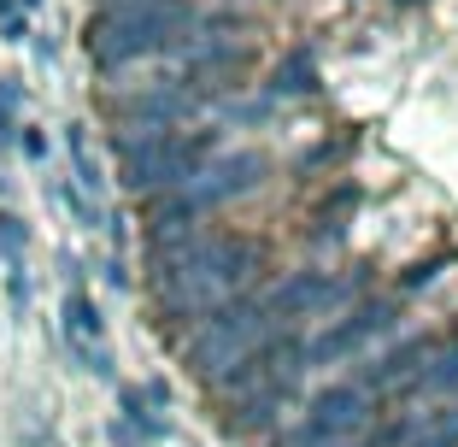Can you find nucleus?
<instances>
[{
    "instance_id": "nucleus-1",
    "label": "nucleus",
    "mask_w": 458,
    "mask_h": 447,
    "mask_svg": "<svg viewBox=\"0 0 458 447\" xmlns=\"http://www.w3.org/2000/svg\"><path fill=\"white\" fill-rule=\"evenodd\" d=\"M270 330H288V324L270 318L265 295H235V300H224L217 312H206L200 324H194V336L182 341V359H189V371L200 383H217L253 341H265Z\"/></svg>"
},
{
    "instance_id": "nucleus-2",
    "label": "nucleus",
    "mask_w": 458,
    "mask_h": 447,
    "mask_svg": "<svg viewBox=\"0 0 458 447\" xmlns=\"http://www.w3.org/2000/svg\"><path fill=\"white\" fill-rule=\"evenodd\" d=\"M377 412H370V394H359L352 383H335L306 407V424L288 435L283 447H341L352 430H370Z\"/></svg>"
},
{
    "instance_id": "nucleus-3",
    "label": "nucleus",
    "mask_w": 458,
    "mask_h": 447,
    "mask_svg": "<svg viewBox=\"0 0 458 447\" xmlns=\"http://www.w3.org/2000/svg\"><path fill=\"white\" fill-rule=\"evenodd\" d=\"M364 283L370 277H352V283H335V277H324V271H294L288 283H276L265 295V306H270V318L276 324H288V318H318V312H335V306H347L352 295H364Z\"/></svg>"
},
{
    "instance_id": "nucleus-4",
    "label": "nucleus",
    "mask_w": 458,
    "mask_h": 447,
    "mask_svg": "<svg viewBox=\"0 0 458 447\" xmlns=\"http://www.w3.org/2000/svg\"><path fill=\"white\" fill-rule=\"evenodd\" d=\"M400 318V300H364L352 318H341V324H329L318 341H306V365H329V359H347V353H359L364 341H377L382 330Z\"/></svg>"
},
{
    "instance_id": "nucleus-5",
    "label": "nucleus",
    "mask_w": 458,
    "mask_h": 447,
    "mask_svg": "<svg viewBox=\"0 0 458 447\" xmlns=\"http://www.w3.org/2000/svg\"><path fill=\"white\" fill-rule=\"evenodd\" d=\"M441 348H446V336H429V330H423V336H405L400 348L377 353L370 365H359V383H352V389H359V394H370V389H400V383H411Z\"/></svg>"
},
{
    "instance_id": "nucleus-6",
    "label": "nucleus",
    "mask_w": 458,
    "mask_h": 447,
    "mask_svg": "<svg viewBox=\"0 0 458 447\" xmlns=\"http://www.w3.org/2000/svg\"><path fill=\"white\" fill-rule=\"evenodd\" d=\"M300 394V377H276V383H259V389H247V394H235V407H229V418H224V430L229 435H265V430H276V418H283V407Z\"/></svg>"
},
{
    "instance_id": "nucleus-7",
    "label": "nucleus",
    "mask_w": 458,
    "mask_h": 447,
    "mask_svg": "<svg viewBox=\"0 0 458 447\" xmlns=\"http://www.w3.org/2000/svg\"><path fill=\"white\" fill-rule=\"evenodd\" d=\"M405 389H418V394H446V400H458V348H441L429 365L418 371V377L405 383Z\"/></svg>"
},
{
    "instance_id": "nucleus-8",
    "label": "nucleus",
    "mask_w": 458,
    "mask_h": 447,
    "mask_svg": "<svg viewBox=\"0 0 458 447\" xmlns=\"http://www.w3.org/2000/svg\"><path fill=\"white\" fill-rule=\"evenodd\" d=\"M276 89H283V95H294V89H311V59H288L283 77H276Z\"/></svg>"
}]
</instances>
